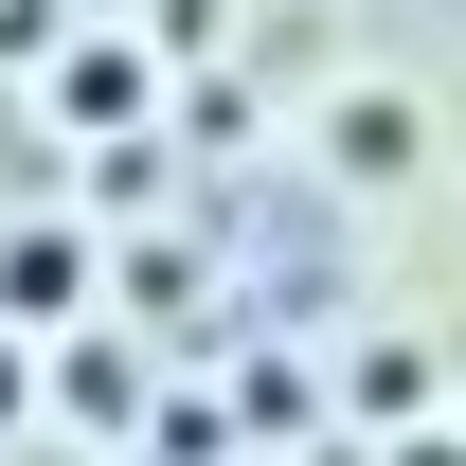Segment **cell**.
<instances>
[{"instance_id":"6da1fadb","label":"cell","mask_w":466,"mask_h":466,"mask_svg":"<svg viewBox=\"0 0 466 466\" xmlns=\"http://www.w3.org/2000/svg\"><path fill=\"white\" fill-rule=\"evenodd\" d=\"M18 412H36V377H18V341H0V431H18Z\"/></svg>"}]
</instances>
